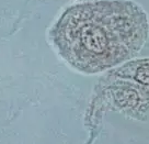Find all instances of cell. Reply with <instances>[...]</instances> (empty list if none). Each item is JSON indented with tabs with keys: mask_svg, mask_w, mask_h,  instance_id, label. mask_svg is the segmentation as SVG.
<instances>
[{
	"mask_svg": "<svg viewBox=\"0 0 149 144\" xmlns=\"http://www.w3.org/2000/svg\"><path fill=\"white\" fill-rule=\"evenodd\" d=\"M148 37L147 14L128 0L72 6L55 29V43L70 65L94 74L134 57Z\"/></svg>",
	"mask_w": 149,
	"mask_h": 144,
	"instance_id": "6da1fadb",
	"label": "cell"
},
{
	"mask_svg": "<svg viewBox=\"0 0 149 144\" xmlns=\"http://www.w3.org/2000/svg\"><path fill=\"white\" fill-rule=\"evenodd\" d=\"M105 91L111 93L105 96V99H111V108L117 110H125L135 118L147 119L148 112V87L143 85H133L120 80L113 84L112 87H107Z\"/></svg>",
	"mask_w": 149,
	"mask_h": 144,
	"instance_id": "7a4b0ae2",
	"label": "cell"
}]
</instances>
